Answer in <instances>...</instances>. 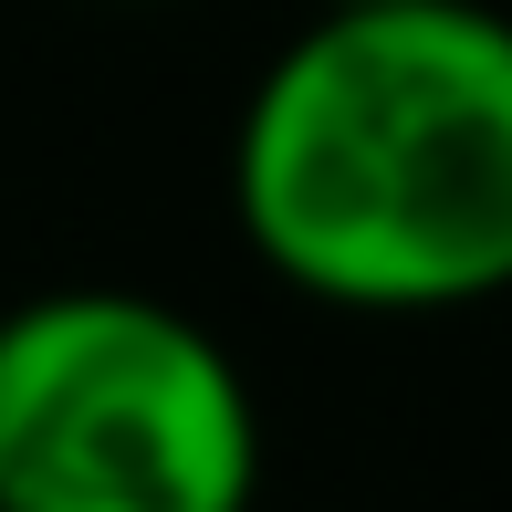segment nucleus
I'll return each mask as SVG.
<instances>
[{
	"mask_svg": "<svg viewBox=\"0 0 512 512\" xmlns=\"http://www.w3.org/2000/svg\"><path fill=\"white\" fill-rule=\"evenodd\" d=\"M272 283L335 314L512 293V21L492 0H314L230 136Z\"/></svg>",
	"mask_w": 512,
	"mask_h": 512,
	"instance_id": "f257e3e1",
	"label": "nucleus"
},
{
	"mask_svg": "<svg viewBox=\"0 0 512 512\" xmlns=\"http://www.w3.org/2000/svg\"><path fill=\"white\" fill-rule=\"evenodd\" d=\"M262 408L230 345L157 293L0 314V512H251Z\"/></svg>",
	"mask_w": 512,
	"mask_h": 512,
	"instance_id": "f03ea898",
	"label": "nucleus"
}]
</instances>
